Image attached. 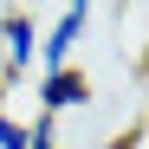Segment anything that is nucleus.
<instances>
[{"mask_svg": "<svg viewBox=\"0 0 149 149\" xmlns=\"http://www.w3.org/2000/svg\"><path fill=\"white\" fill-rule=\"evenodd\" d=\"M26 149H58V130H52V117H33V123H26Z\"/></svg>", "mask_w": 149, "mask_h": 149, "instance_id": "nucleus-4", "label": "nucleus"}, {"mask_svg": "<svg viewBox=\"0 0 149 149\" xmlns=\"http://www.w3.org/2000/svg\"><path fill=\"white\" fill-rule=\"evenodd\" d=\"M0 149H26V123L0 110Z\"/></svg>", "mask_w": 149, "mask_h": 149, "instance_id": "nucleus-5", "label": "nucleus"}, {"mask_svg": "<svg viewBox=\"0 0 149 149\" xmlns=\"http://www.w3.org/2000/svg\"><path fill=\"white\" fill-rule=\"evenodd\" d=\"M39 65V19L26 7H7L0 13V71L7 78H19V71Z\"/></svg>", "mask_w": 149, "mask_h": 149, "instance_id": "nucleus-1", "label": "nucleus"}, {"mask_svg": "<svg viewBox=\"0 0 149 149\" xmlns=\"http://www.w3.org/2000/svg\"><path fill=\"white\" fill-rule=\"evenodd\" d=\"M39 117H65V110H78V104H91V78H84V71L78 65H58V71H39Z\"/></svg>", "mask_w": 149, "mask_h": 149, "instance_id": "nucleus-3", "label": "nucleus"}, {"mask_svg": "<svg viewBox=\"0 0 149 149\" xmlns=\"http://www.w3.org/2000/svg\"><path fill=\"white\" fill-rule=\"evenodd\" d=\"M84 26H91V7H84V0H71V7H58L52 33H39V71H58V65H71V52H78Z\"/></svg>", "mask_w": 149, "mask_h": 149, "instance_id": "nucleus-2", "label": "nucleus"}]
</instances>
